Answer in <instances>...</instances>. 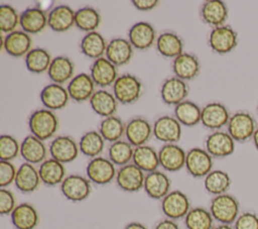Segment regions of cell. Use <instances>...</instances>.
Listing matches in <instances>:
<instances>
[{"label": "cell", "mask_w": 258, "mask_h": 229, "mask_svg": "<svg viewBox=\"0 0 258 229\" xmlns=\"http://www.w3.org/2000/svg\"><path fill=\"white\" fill-rule=\"evenodd\" d=\"M125 127L126 124L123 122V120L113 115L101 120L98 131L105 141L113 143L121 140L123 135H125Z\"/></svg>", "instance_id": "obj_40"}, {"label": "cell", "mask_w": 258, "mask_h": 229, "mask_svg": "<svg viewBox=\"0 0 258 229\" xmlns=\"http://www.w3.org/2000/svg\"><path fill=\"white\" fill-rule=\"evenodd\" d=\"M157 39L154 26L147 21L134 23L128 31V40L132 46L139 50H145L155 44Z\"/></svg>", "instance_id": "obj_17"}, {"label": "cell", "mask_w": 258, "mask_h": 229, "mask_svg": "<svg viewBox=\"0 0 258 229\" xmlns=\"http://www.w3.org/2000/svg\"><path fill=\"white\" fill-rule=\"evenodd\" d=\"M38 173L41 183L47 187H55L57 185L60 186L67 177L64 164L51 157L46 158L39 164Z\"/></svg>", "instance_id": "obj_33"}, {"label": "cell", "mask_w": 258, "mask_h": 229, "mask_svg": "<svg viewBox=\"0 0 258 229\" xmlns=\"http://www.w3.org/2000/svg\"><path fill=\"white\" fill-rule=\"evenodd\" d=\"M112 88L118 103L123 105H130L137 102L143 93L142 82L139 78L131 74L119 76Z\"/></svg>", "instance_id": "obj_4"}, {"label": "cell", "mask_w": 258, "mask_h": 229, "mask_svg": "<svg viewBox=\"0 0 258 229\" xmlns=\"http://www.w3.org/2000/svg\"><path fill=\"white\" fill-rule=\"evenodd\" d=\"M20 154V143L10 134L0 136V158L5 161H12Z\"/></svg>", "instance_id": "obj_47"}, {"label": "cell", "mask_w": 258, "mask_h": 229, "mask_svg": "<svg viewBox=\"0 0 258 229\" xmlns=\"http://www.w3.org/2000/svg\"><path fill=\"white\" fill-rule=\"evenodd\" d=\"M30 35L23 30H15L1 37V48L9 55L20 58L26 55L32 48Z\"/></svg>", "instance_id": "obj_19"}, {"label": "cell", "mask_w": 258, "mask_h": 229, "mask_svg": "<svg viewBox=\"0 0 258 229\" xmlns=\"http://www.w3.org/2000/svg\"><path fill=\"white\" fill-rule=\"evenodd\" d=\"M80 152L79 142L70 135H57L49 143L48 153L51 158L66 164L74 161Z\"/></svg>", "instance_id": "obj_10"}, {"label": "cell", "mask_w": 258, "mask_h": 229, "mask_svg": "<svg viewBox=\"0 0 258 229\" xmlns=\"http://www.w3.org/2000/svg\"><path fill=\"white\" fill-rule=\"evenodd\" d=\"M145 175L138 166L130 162L117 169L115 182L120 190L127 193H136L143 189Z\"/></svg>", "instance_id": "obj_11"}, {"label": "cell", "mask_w": 258, "mask_h": 229, "mask_svg": "<svg viewBox=\"0 0 258 229\" xmlns=\"http://www.w3.org/2000/svg\"><path fill=\"white\" fill-rule=\"evenodd\" d=\"M16 199L12 191L1 188L0 189V214L5 215H11L13 210L16 208Z\"/></svg>", "instance_id": "obj_49"}, {"label": "cell", "mask_w": 258, "mask_h": 229, "mask_svg": "<svg viewBox=\"0 0 258 229\" xmlns=\"http://www.w3.org/2000/svg\"><path fill=\"white\" fill-rule=\"evenodd\" d=\"M76 11L67 4L54 6L47 13V26L54 32H64L75 25Z\"/></svg>", "instance_id": "obj_25"}, {"label": "cell", "mask_w": 258, "mask_h": 229, "mask_svg": "<svg viewBox=\"0 0 258 229\" xmlns=\"http://www.w3.org/2000/svg\"><path fill=\"white\" fill-rule=\"evenodd\" d=\"M252 141H253V144L255 146V148L258 150V127L256 128L254 134H253V137H252Z\"/></svg>", "instance_id": "obj_54"}, {"label": "cell", "mask_w": 258, "mask_h": 229, "mask_svg": "<svg viewBox=\"0 0 258 229\" xmlns=\"http://www.w3.org/2000/svg\"><path fill=\"white\" fill-rule=\"evenodd\" d=\"M231 185L232 179L230 175L222 169H213L204 178L205 190L214 197L228 193Z\"/></svg>", "instance_id": "obj_39"}, {"label": "cell", "mask_w": 258, "mask_h": 229, "mask_svg": "<svg viewBox=\"0 0 258 229\" xmlns=\"http://www.w3.org/2000/svg\"><path fill=\"white\" fill-rule=\"evenodd\" d=\"M181 124L174 116L163 115L153 123V136L164 144L178 142L181 138Z\"/></svg>", "instance_id": "obj_14"}, {"label": "cell", "mask_w": 258, "mask_h": 229, "mask_svg": "<svg viewBox=\"0 0 258 229\" xmlns=\"http://www.w3.org/2000/svg\"><path fill=\"white\" fill-rule=\"evenodd\" d=\"M202 108L195 102L184 100L174 106V117L181 126L192 127L201 123Z\"/></svg>", "instance_id": "obj_38"}, {"label": "cell", "mask_w": 258, "mask_h": 229, "mask_svg": "<svg viewBox=\"0 0 258 229\" xmlns=\"http://www.w3.org/2000/svg\"><path fill=\"white\" fill-rule=\"evenodd\" d=\"M89 103L92 110L103 118L115 115L118 108V101L114 94L106 89L96 90Z\"/></svg>", "instance_id": "obj_32"}, {"label": "cell", "mask_w": 258, "mask_h": 229, "mask_svg": "<svg viewBox=\"0 0 258 229\" xmlns=\"http://www.w3.org/2000/svg\"><path fill=\"white\" fill-rule=\"evenodd\" d=\"M236 141L224 130H217L210 133L205 139V149L213 158H224L235 151Z\"/></svg>", "instance_id": "obj_12"}, {"label": "cell", "mask_w": 258, "mask_h": 229, "mask_svg": "<svg viewBox=\"0 0 258 229\" xmlns=\"http://www.w3.org/2000/svg\"><path fill=\"white\" fill-rule=\"evenodd\" d=\"M74 74L75 64L66 55H57L53 58L47 71V75L51 83L59 85L70 82L75 77Z\"/></svg>", "instance_id": "obj_34"}, {"label": "cell", "mask_w": 258, "mask_h": 229, "mask_svg": "<svg viewBox=\"0 0 258 229\" xmlns=\"http://www.w3.org/2000/svg\"><path fill=\"white\" fill-rule=\"evenodd\" d=\"M152 135L153 125L143 117H133L126 123V140L134 147L147 144Z\"/></svg>", "instance_id": "obj_16"}, {"label": "cell", "mask_w": 258, "mask_h": 229, "mask_svg": "<svg viewBox=\"0 0 258 229\" xmlns=\"http://www.w3.org/2000/svg\"><path fill=\"white\" fill-rule=\"evenodd\" d=\"M26 69L33 74H41L47 72L52 62V58L48 50L42 47H34L25 55Z\"/></svg>", "instance_id": "obj_43"}, {"label": "cell", "mask_w": 258, "mask_h": 229, "mask_svg": "<svg viewBox=\"0 0 258 229\" xmlns=\"http://www.w3.org/2000/svg\"><path fill=\"white\" fill-rule=\"evenodd\" d=\"M133 6L140 11H149L158 5L157 0H133Z\"/></svg>", "instance_id": "obj_51"}, {"label": "cell", "mask_w": 258, "mask_h": 229, "mask_svg": "<svg viewBox=\"0 0 258 229\" xmlns=\"http://www.w3.org/2000/svg\"><path fill=\"white\" fill-rule=\"evenodd\" d=\"M19 26L29 35L39 33L47 26V13L38 6L29 7L20 14Z\"/></svg>", "instance_id": "obj_30"}, {"label": "cell", "mask_w": 258, "mask_h": 229, "mask_svg": "<svg viewBox=\"0 0 258 229\" xmlns=\"http://www.w3.org/2000/svg\"><path fill=\"white\" fill-rule=\"evenodd\" d=\"M90 76L96 86L101 89L113 86L117 80V67L112 64L106 56H102L93 62L90 68Z\"/></svg>", "instance_id": "obj_18"}, {"label": "cell", "mask_w": 258, "mask_h": 229, "mask_svg": "<svg viewBox=\"0 0 258 229\" xmlns=\"http://www.w3.org/2000/svg\"><path fill=\"white\" fill-rule=\"evenodd\" d=\"M80 152L85 156L94 158L100 156L105 147V140L97 130H90L83 134L79 141Z\"/></svg>", "instance_id": "obj_41"}, {"label": "cell", "mask_w": 258, "mask_h": 229, "mask_svg": "<svg viewBox=\"0 0 258 229\" xmlns=\"http://www.w3.org/2000/svg\"><path fill=\"white\" fill-rule=\"evenodd\" d=\"M48 149L41 139L32 134L27 135L20 143V155L24 162L31 164H40L47 158Z\"/></svg>", "instance_id": "obj_23"}, {"label": "cell", "mask_w": 258, "mask_h": 229, "mask_svg": "<svg viewBox=\"0 0 258 229\" xmlns=\"http://www.w3.org/2000/svg\"><path fill=\"white\" fill-rule=\"evenodd\" d=\"M154 229H180L176 221L164 218L156 223Z\"/></svg>", "instance_id": "obj_52"}, {"label": "cell", "mask_w": 258, "mask_h": 229, "mask_svg": "<svg viewBox=\"0 0 258 229\" xmlns=\"http://www.w3.org/2000/svg\"><path fill=\"white\" fill-rule=\"evenodd\" d=\"M62 196L71 202H82L92 193V183L84 176L73 174L66 177L59 186Z\"/></svg>", "instance_id": "obj_8"}, {"label": "cell", "mask_w": 258, "mask_h": 229, "mask_svg": "<svg viewBox=\"0 0 258 229\" xmlns=\"http://www.w3.org/2000/svg\"><path fill=\"white\" fill-rule=\"evenodd\" d=\"M116 174V165L108 157L101 155L91 158L86 166V177L98 186L110 184L115 180Z\"/></svg>", "instance_id": "obj_6"}, {"label": "cell", "mask_w": 258, "mask_h": 229, "mask_svg": "<svg viewBox=\"0 0 258 229\" xmlns=\"http://www.w3.org/2000/svg\"><path fill=\"white\" fill-rule=\"evenodd\" d=\"M231 114L228 108L221 102H210L202 108L201 123L204 127L217 131L227 126Z\"/></svg>", "instance_id": "obj_13"}, {"label": "cell", "mask_w": 258, "mask_h": 229, "mask_svg": "<svg viewBox=\"0 0 258 229\" xmlns=\"http://www.w3.org/2000/svg\"><path fill=\"white\" fill-rule=\"evenodd\" d=\"M257 116H258V106H257Z\"/></svg>", "instance_id": "obj_56"}, {"label": "cell", "mask_w": 258, "mask_h": 229, "mask_svg": "<svg viewBox=\"0 0 258 229\" xmlns=\"http://www.w3.org/2000/svg\"><path fill=\"white\" fill-rule=\"evenodd\" d=\"M170 188L171 180L165 173L157 169L145 175L143 190L150 199L162 200L170 192Z\"/></svg>", "instance_id": "obj_21"}, {"label": "cell", "mask_w": 258, "mask_h": 229, "mask_svg": "<svg viewBox=\"0 0 258 229\" xmlns=\"http://www.w3.org/2000/svg\"><path fill=\"white\" fill-rule=\"evenodd\" d=\"M132 162L145 174L157 170L159 166L158 151L148 144L135 147Z\"/></svg>", "instance_id": "obj_37"}, {"label": "cell", "mask_w": 258, "mask_h": 229, "mask_svg": "<svg viewBox=\"0 0 258 229\" xmlns=\"http://www.w3.org/2000/svg\"><path fill=\"white\" fill-rule=\"evenodd\" d=\"M229 17L228 6L221 0H208L201 7V18L213 28L226 24Z\"/></svg>", "instance_id": "obj_24"}, {"label": "cell", "mask_w": 258, "mask_h": 229, "mask_svg": "<svg viewBox=\"0 0 258 229\" xmlns=\"http://www.w3.org/2000/svg\"><path fill=\"white\" fill-rule=\"evenodd\" d=\"M238 42L237 31L227 24L212 28L208 38L209 46L218 54L230 53L237 47Z\"/></svg>", "instance_id": "obj_5"}, {"label": "cell", "mask_w": 258, "mask_h": 229, "mask_svg": "<svg viewBox=\"0 0 258 229\" xmlns=\"http://www.w3.org/2000/svg\"><path fill=\"white\" fill-rule=\"evenodd\" d=\"M101 23V15L99 11L91 6H84L76 10L75 26L86 33L97 31Z\"/></svg>", "instance_id": "obj_42"}, {"label": "cell", "mask_w": 258, "mask_h": 229, "mask_svg": "<svg viewBox=\"0 0 258 229\" xmlns=\"http://www.w3.org/2000/svg\"><path fill=\"white\" fill-rule=\"evenodd\" d=\"M95 83L90 74L81 73L76 75L67 86L70 98L78 103L89 101L95 93Z\"/></svg>", "instance_id": "obj_22"}, {"label": "cell", "mask_w": 258, "mask_h": 229, "mask_svg": "<svg viewBox=\"0 0 258 229\" xmlns=\"http://www.w3.org/2000/svg\"><path fill=\"white\" fill-rule=\"evenodd\" d=\"M188 95V86L185 81L176 78L175 76L167 78L163 81L160 87V97L164 104L176 106L186 100Z\"/></svg>", "instance_id": "obj_20"}, {"label": "cell", "mask_w": 258, "mask_h": 229, "mask_svg": "<svg viewBox=\"0 0 258 229\" xmlns=\"http://www.w3.org/2000/svg\"><path fill=\"white\" fill-rule=\"evenodd\" d=\"M186 229H213L214 218L209 209L204 207L191 208L183 219Z\"/></svg>", "instance_id": "obj_44"}, {"label": "cell", "mask_w": 258, "mask_h": 229, "mask_svg": "<svg viewBox=\"0 0 258 229\" xmlns=\"http://www.w3.org/2000/svg\"><path fill=\"white\" fill-rule=\"evenodd\" d=\"M134 47L130 41L123 37H115L108 42L105 56L116 67H122L130 63Z\"/></svg>", "instance_id": "obj_29"}, {"label": "cell", "mask_w": 258, "mask_h": 229, "mask_svg": "<svg viewBox=\"0 0 258 229\" xmlns=\"http://www.w3.org/2000/svg\"><path fill=\"white\" fill-rule=\"evenodd\" d=\"M171 67L174 76L185 82L197 78L201 71L199 59L194 53L185 51L173 59Z\"/></svg>", "instance_id": "obj_26"}, {"label": "cell", "mask_w": 258, "mask_h": 229, "mask_svg": "<svg viewBox=\"0 0 258 229\" xmlns=\"http://www.w3.org/2000/svg\"><path fill=\"white\" fill-rule=\"evenodd\" d=\"M107 45V40L100 32L92 31L84 35L80 43V48L85 56L95 61L105 56Z\"/></svg>", "instance_id": "obj_36"}, {"label": "cell", "mask_w": 258, "mask_h": 229, "mask_svg": "<svg viewBox=\"0 0 258 229\" xmlns=\"http://www.w3.org/2000/svg\"><path fill=\"white\" fill-rule=\"evenodd\" d=\"M39 97L44 108L51 111L64 108L71 99L67 88L55 83L46 85L41 90Z\"/></svg>", "instance_id": "obj_27"}, {"label": "cell", "mask_w": 258, "mask_h": 229, "mask_svg": "<svg viewBox=\"0 0 258 229\" xmlns=\"http://www.w3.org/2000/svg\"><path fill=\"white\" fill-rule=\"evenodd\" d=\"M58 118L54 111L45 108L33 111L28 118L30 133L42 141L53 137L58 129Z\"/></svg>", "instance_id": "obj_1"}, {"label": "cell", "mask_w": 258, "mask_h": 229, "mask_svg": "<svg viewBox=\"0 0 258 229\" xmlns=\"http://www.w3.org/2000/svg\"><path fill=\"white\" fill-rule=\"evenodd\" d=\"M124 229H148L147 226H145L143 223L141 222H137V221H133L128 223Z\"/></svg>", "instance_id": "obj_53"}, {"label": "cell", "mask_w": 258, "mask_h": 229, "mask_svg": "<svg viewBox=\"0 0 258 229\" xmlns=\"http://www.w3.org/2000/svg\"><path fill=\"white\" fill-rule=\"evenodd\" d=\"M160 208L165 218L174 221L184 219L188 211L191 209L187 195L180 190L170 191L161 200Z\"/></svg>", "instance_id": "obj_7"}, {"label": "cell", "mask_w": 258, "mask_h": 229, "mask_svg": "<svg viewBox=\"0 0 258 229\" xmlns=\"http://www.w3.org/2000/svg\"><path fill=\"white\" fill-rule=\"evenodd\" d=\"M41 184L38 168L34 164L23 162L17 168L14 185L18 191L23 194L35 192Z\"/></svg>", "instance_id": "obj_28"}, {"label": "cell", "mask_w": 258, "mask_h": 229, "mask_svg": "<svg viewBox=\"0 0 258 229\" xmlns=\"http://www.w3.org/2000/svg\"><path fill=\"white\" fill-rule=\"evenodd\" d=\"M134 148L132 144L123 139L110 143L108 147V158L116 166L121 167L132 162Z\"/></svg>", "instance_id": "obj_45"}, {"label": "cell", "mask_w": 258, "mask_h": 229, "mask_svg": "<svg viewBox=\"0 0 258 229\" xmlns=\"http://www.w3.org/2000/svg\"><path fill=\"white\" fill-rule=\"evenodd\" d=\"M20 25V14L9 4H2L0 6V29L2 33H10L17 30Z\"/></svg>", "instance_id": "obj_46"}, {"label": "cell", "mask_w": 258, "mask_h": 229, "mask_svg": "<svg viewBox=\"0 0 258 229\" xmlns=\"http://www.w3.org/2000/svg\"><path fill=\"white\" fill-rule=\"evenodd\" d=\"M17 168L12 161L0 160V188H7L14 184Z\"/></svg>", "instance_id": "obj_48"}, {"label": "cell", "mask_w": 258, "mask_h": 229, "mask_svg": "<svg viewBox=\"0 0 258 229\" xmlns=\"http://www.w3.org/2000/svg\"><path fill=\"white\" fill-rule=\"evenodd\" d=\"M185 150L177 143L163 144L158 150L159 166L168 173L179 171L185 166Z\"/></svg>", "instance_id": "obj_15"}, {"label": "cell", "mask_w": 258, "mask_h": 229, "mask_svg": "<svg viewBox=\"0 0 258 229\" xmlns=\"http://www.w3.org/2000/svg\"><path fill=\"white\" fill-rule=\"evenodd\" d=\"M155 46L162 56L168 59H175L183 52V41L181 37L172 31H165L159 34Z\"/></svg>", "instance_id": "obj_35"}, {"label": "cell", "mask_w": 258, "mask_h": 229, "mask_svg": "<svg viewBox=\"0 0 258 229\" xmlns=\"http://www.w3.org/2000/svg\"><path fill=\"white\" fill-rule=\"evenodd\" d=\"M227 132L236 142H246L252 140L256 130L257 122L253 115L246 110H239L233 113L227 124Z\"/></svg>", "instance_id": "obj_3"}, {"label": "cell", "mask_w": 258, "mask_h": 229, "mask_svg": "<svg viewBox=\"0 0 258 229\" xmlns=\"http://www.w3.org/2000/svg\"><path fill=\"white\" fill-rule=\"evenodd\" d=\"M233 226L235 229H258V215L251 211L242 212Z\"/></svg>", "instance_id": "obj_50"}, {"label": "cell", "mask_w": 258, "mask_h": 229, "mask_svg": "<svg viewBox=\"0 0 258 229\" xmlns=\"http://www.w3.org/2000/svg\"><path fill=\"white\" fill-rule=\"evenodd\" d=\"M214 158L211 154L201 147H192L186 151L185 169L189 176L196 179L206 178L212 170Z\"/></svg>", "instance_id": "obj_9"}, {"label": "cell", "mask_w": 258, "mask_h": 229, "mask_svg": "<svg viewBox=\"0 0 258 229\" xmlns=\"http://www.w3.org/2000/svg\"><path fill=\"white\" fill-rule=\"evenodd\" d=\"M213 229H235V228L233 225H229V224H218Z\"/></svg>", "instance_id": "obj_55"}, {"label": "cell", "mask_w": 258, "mask_h": 229, "mask_svg": "<svg viewBox=\"0 0 258 229\" xmlns=\"http://www.w3.org/2000/svg\"><path fill=\"white\" fill-rule=\"evenodd\" d=\"M15 229H35L39 223V215L32 204L21 203L16 206L10 215Z\"/></svg>", "instance_id": "obj_31"}, {"label": "cell", "mask_w": 258, "mask_h": 229, "mask_svg": "<svg viewBox=\"0 0 258 229\" xmlns=\"http://www.w3.org/2000/svg\"><path fill=\"white\" fill-rule=\"evenodd\" d=\"M209 210L219 224L233 225L240 215V203L235 196L226 193L213 197Z\"/></svg>", "instance_id": "obj_2"}]
</instances>
